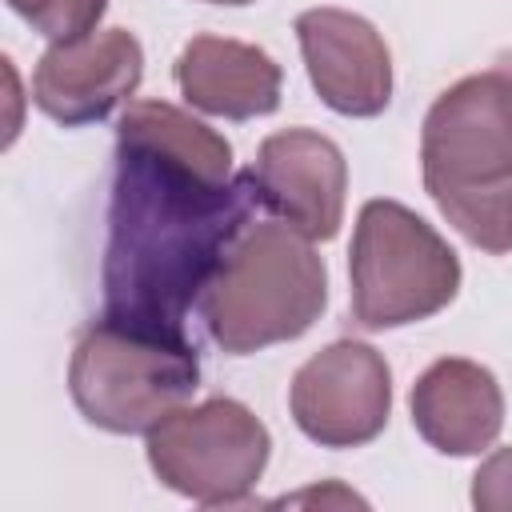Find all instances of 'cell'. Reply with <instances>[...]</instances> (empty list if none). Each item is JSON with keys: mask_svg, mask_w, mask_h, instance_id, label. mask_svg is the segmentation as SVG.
<instances>
[{"mask_svg": "<svg viewBox=\"0 0 512 512\" xmlns=\"http://www.w3.org/2000/svg\"><path fill=\"white\" fill-rule=\"evenodd\" d=\"M260 204L232 144L168 100H128L116 120V176L100 264L104 316L188 336V312Z\"/></svg>", "mask_w": 512, "mask_h": 512, "instance_id": "1", "label": "cell"}, {"mask_svg": "<svg viewBox=\"0 0 512 512\" xmlns=\"http://www.w3.org/2000/svg\"><path fill=\"white\" fill-rule=\"evenodd\" d=\"M420 176L440 216L480 252H512V64L448 84L420 124Z\"/></svg>", "mask_w": 512, "mask_h": 512, "instance_id": "2", "label": "cell"}, {"mask_svg": "<svg viewBox=\"0 0 512 512\" xmlns=\"http://www.w3.org/2000/svg\"><path fill=\"white\" fill-rule=\"evenodd\" d=\"M328 304V268L304 232L284 220H248L200 296L216 348L248 356L304 336Z\"/></svg>", "mask_w": 512, "mask_h": 512, "instance_id": "3", "label": "cell"}, {"mask_svg": "<svg viewBox=\"0 0 512 512\" xmlns=\"http://www.w3.org/2000/svg\"><path fill=\"white\" fill-rule=\"evenodd\" d=\"M200 388V352L188 336H156L108 316L92 320L68 360L80 416L112 436H140Z\"/></svg>", "mask_w": 512, "mask_h": 512, "instance_id": "4", "label": "cell"}, {"mask_svg": "<svg viewBox=\"0 0 512 512\" xmlns=\"http://www.w3.org/2000/svg\"><path fill=\"white\" fill-rule=\"evenodd\" d=\"M352 320L364 332L404 328L444 312L464 280L452 244L408 204L368 200L348 248Z\"/></svg>", "mask_w": 512, "mask_h": 512, "instance_id": "5", "label": "cell"}, {"mask_svg": "<svg viewBox=\"0 0 512 512\" xmlns=\"http://www.w3.org/2000/svg\"><path fill=\"white\" fill-rule=\"evenodd\" d=\"M144 436L156 480L204 508L244 504L272 456L264 420L232 396L180 404Z\"/></svg>", "mask_w": 512, "mask_h": 512, "instance_id": "6", "label": "cell"}, {"mask_svg": "<svg viewBox=\"0 0 512 512\" xmlns=\"http://www.w3.org/2000/svg\"><path fill=\"white\" fill-rule=\"evenodd\" d=\"M288 412L320 448L372 444L392 416V368L364 340H332L296 368Z\"/></svg>", "mask_w": 512, "mask_h": 512, "instance_id": "7", "label": "cell"}, {"mask_svg": "<svg viewBox=\"0 0 512 512\" xmlns=\"http://www.w3.org/2000/svg\"><path fill=\"white\" fill-rule=\"evenodd\" d=\"M140 76V40L128 28H96L88 36L48 44L32 72V100L64 128L100 124L140 88Z\"/></svg>", "mask_w": 512, "mask_h": 512, "instance_id": "8", "label": "cell"}, {"mask_svg": "<svg viewBox=\"0 0 512 512\" xmlns=\"http://www.w3.org/2000/svg\"><path fill=\"white\" fill-rule=\"evenodd\" d=\"M252 180L260 204L308 240H332L340 232L348 160L332 136L316 128H284L264 136L252 160Z\"/></svg>", "mask_w": 512, "mask_h": 512, "instance_id": "9", "label": "cell"}, {"mask_svg": "<svg viewBox=\"0 0 512 512\" xmlns=\"http://www.w3.org/2000/svg\"><path fill=\"white\" fill-rule=\"evenodd\" d=\"M296 40L316 96L352 120L380 116L392 100V52L372 20L344 8L296 16Z\"/></svg>", "mask_w": 512, "mask_h": 512, "instance_id": "10", "label": "cell"}, {"mask_svg": "<svg viewBox=\"0 0 512 512\" xmlns=\"http://www.w3.org/2000/svg\"><path fill=\"white\" fill-rule=\"evenodd\" d=\"M408 408L412 428L444 456H480L504 428V392L496 376L468 356L428 364L412 384Z\"/></svg>", "mask_w": 512, "mask_h": 512, "instance_id": "11", "label": "cell"}, {"mask_svg": "<svg viewBox=\"0 0 512 512\" xmlns=\"http://www.w3.org/2000/svg\"><path fill=\"white\" fill-rule=\"evenodd\" d=\"M176 84L180 96L204 116L256 120L280 108L284 72L256 44L200 32L176 56Z\"/></svg>", "mask_w": 512, "mask_h": 512, "instance_id": "12", "label": "cell"}, {"mask_svg": "<svg viewBox=\"0 0 512 512\" xmlns=\"http://www.w3.org/2000/svg\"><path fill=\"white\" fill-rule=\"evenodd\" d=\"M8 8L32 24V32L48 36L52 44L76 40L96 32L108 0H8Z\"/></svg>", "mask_w": 512, "mask_h": 512, "instance_id": "13", "label": "cell"}, {"mask_svg": "<svg viewBox=\"0 0 512 512\" xmlns=\"http://www.w3.org/2000/svg\"><path fill=\"white\" fill-rule=\"evenodd\" d=\"M472 508L512 512V448H496L472 476Z\"/></svg>", "mask_w": 512, "mask_h": 512, "instance_id": "14", "label": "cell"}, {"mask_svg": "<svg viewBox=\"0 0 512 512\" xmlns=\"http://www.w3.org/2000/svg\"><path fill=\"white\" fill-rule=\"evenodd\" d=\"M208 4H232V8H240V4H256V0H208Z\"/></svg>", "mask_w": 512, "mask_h": 512, "instance_id": "15", "label": "cell"}]
</instances>
